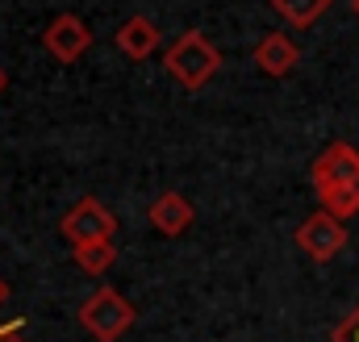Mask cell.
<instances>
[{
	"label": "cell",
	"mask_w": 359,
	"mask_h": 342,
	"mask_svg": "<svg viewBox=\"0 0 359 342\" xmlns=\"http://www.w3.org/2000/svg\"><path fill=\"white\" fill-rule=\"evenodd\" d=\"M163 67H168V76H172L180 88L201 92V88L222 71V50H217L201 29H188V34H180L176 42L163 50Z\"/></svg>",
	"instance_id": "cell-1"
},
{
	"label": "cell",
	"mask_w": 359,
	"mask_h": 342,
	"mask_svg": "<svg viewBox=\"0 0 359 342\" xmlns=\"http://www.w3.org/2000/svg\"><path fill=\"white\" fill-rule=\"evenodd\" d=\"M268 4L292 25V29H309L318 17H326V8H330L334 0H268Z\"/></svg>",
	"instance_id": "cell-10"
},
{
	"label": "cell",
	"mask_w": 359,
	"mask_h": 342,
	"mask_svg": "<svg viewBox=\"0 0 359 342\" xmlns=\"http://www.w3.org/2000/svg\"><path fill=\"white\" fill-rule=\"evenodd\" d=\"M42 46H46V55L59 59V63H80L92 46V29L76 17V13H59V17L46 25Z\"/></svg>",
	"instance_id": "cell-6"
},
{
	"label": "cell",
	"mask_w": 359,
	"mask_h": 342,
	"mask_svg": "<svg viewBox=\"0 0 359 342\" xmlns=\"http://www.w3.org/2000/svg\"><path fill=\"white\" fill-rule=\"evenodd\" d=\"M76 317H80V326H84L96 342H117L134 330L138 309H134L117 288H96L88 301L76 309Z\"/></svg>",
	"instance_id": "cell-2"
},
{
	"label": "cell",
	"mask_w": 359,
	"mask_h": 342,
	"mask_svg": "<svg viewBox=\"0 0 359 342\" xmlns=\"http://www.w3.org/2000/svg\"><path fill=\"white\" fill-rule=\"evenodd\" d=\"M255 63H259V71H268V76H288L297 63H301V46L288 38V34H268V38H259V46H255Z\"/></svg>",
	"instance_id": "cell-8"
},
{
	"label": "cell",
	"mask_w": 359,
	"mask_h": 342,
	"mask_svg": "<svg viewBox=\"0 0 359 342\" xmlns=\"http://www.w3.org/2000/svg\"><path fill=\"white\" fill-rule=\"evenodd\" d=\"M159 46H163V38H159L155 21H147V17H130V21H121V29H117V50H121L126 59L142 63V59H151Z\"/></svg>",
	"instance_id": "cell-9"
},
{
	"label": "cell",
	"mask_w": 359,
	"mask_h": 342,
	"mask_svg": "<svg viewBox=\"0 0 359 342\" xmlns=\"http://www.w3.org/2000/svg\"><path fill=\"white\" fill-rule=\"evenodd\" d=\"M72 259L80 271L88 275H104L113 263H117V247L113 242H88V247H72Z\"/></svg>",
	"instance_id": "cell-11"
},
{
	"label": "cell",
	"mask_w": 359,
	"mask_h": 342,
	"mask_svg": "<svg viewBox=\"0 0 359 342\" xmlns=\"http://www.w3.org/2000/svg\"><path fill=\"white\" fill-rule=\"evenodd\" d=\"M151 226L163 234V238H180V234H188L192 230V221H196V209H192V200L188 196H180V192H159L155 200H151Z\"/></svg>",
	"instance_id": "cell-7"
},
{
	"label": "cell",
	"mask_w": 359,
	"mask_h": 342,
	"mask_svg": "<svg viewBox=\"0 0 359 342\" xmlns=\"http://www.w3.org/2000/svg\"><path fill=\"white\" fill-rule=\"evenodd\" d=\"M0 342H25L21 338V322H4L0 326Z\"/></svg>",
	"instance_id": "cell-13"
},
{
	"label": "cell",
	"mask_w": 359,
	"mask_h": 342,
	"mask_svg": "<svg viewBox=\"0 0 359 342\" xmlns=\"http://www.w3.org/2000/svg\"><path fill=\"white\" fill-rule=\"evenodd\" d=\"M343 247H347V221H339L326 209L309 213L297 226V251L309 259V263H330V259L343 255Z\"/></svg>",
	"instance_id": "cell-4"
},
{
	"label": "cell",
	"mask_w": 359,
	"mask_h": 342,
	"mask_svg": "<svg viewBox=\"0 0 359 342\" xmlns=\"http://www.w3.org/2000/svg\"><path fill=\"white\" fill-rule=\"evenodd\" d=\"M351 13H355V17H359V0H351Z\"/></svg>",
	"instance_id": "cell-16"
},
{
	"label": "cell",
	"mask_w": 359,
	"mask_h": 342,
	"mask_svg": "<svg viewBox=\"0 0 359 342\" xmlns=\"http://www.w3.org/2000/svg\"><path fill=\"white\" fill-rule=\"evenodd\" d=\"M59 234L72 242V247H88V242H113L117 234V217L96 200V196H80L63 221H59Z\"/></svg>",
	"instance_id": "cell-3"
},
{
	"label": "cell",
	"mask_w": 359,
	"mask_h": 342,
	"mask_svg": "<svg viewBox=\"0 0 359 342\" xmlns=\"http://www.w3.org/2000/svg\"><path fill=\"white\" fill-rule=\"evenodd\" d=\"M309 179H313L318 196H326V192H339V188H351V184H359V151L351 146V142H330V146H326V151L313 159Z\"/></svg>",
	"instance_id": "cell-5"
},
{
	"label": "cell",
	"mask_w": 359,
	"mask_h": 342,
	"mask_svg": "<svg viewBox=\"0 0 359 342\" xmlns=\"http://www.w3.org/2000/svg\"><path fill=\"white\" fill-rule=\"evenodd\" d=\"M4 84H8V76H4V67H0V92H4Z\"/></svg>",
	"instance_id": "cell-15"
},
{
	"label": "cell",
	"mask_w": 359,
	"mask_h": 342,
	"mask_svg": "<svg viewBox=\"0 0 359 342\" xmlns=\"http://www.w3.org/2000/svg\"><path fill=\"white\" fill-rule=\"evenodd\" d=\"M330 342H359V305L330 330Z\"/></svg>",
	"instance_id": "cell-12"
},
{
	"label": "cell",
	"mask_w": 359,
	"mask_h": 342,
	"mask_svg": "<svg viewBox=\"0 0 359 342\" xmlns=\"http://www.w3.org/2000/svg\"><path fill=\"white\" fill-rule=\"evenodd\" d=\"M4 301H8V284L0 280V305H4Z\"/></svg>",
	"instance_id": "cell-14"
}]
</instances>
